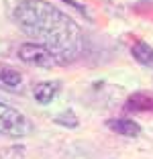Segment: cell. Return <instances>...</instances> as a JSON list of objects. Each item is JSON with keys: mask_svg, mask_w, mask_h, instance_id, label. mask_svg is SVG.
Segmentation results:
<instances>
[{"mask_svg": "<svg viewBox=\"0 0 153 159\" xmlns=\"http://www.w3.org/2000/svg\"><path fill=\"white\" fill-rule=\"evenodd\" d=\"M12 20L29 39L55 51L63 66L74 61L86 45L78 23L47 0L19 2L12 10Z\"/></svg>", "mask_w": 153, "mask_h": 159, "instance_id": "cell-1", "label": "cell"}, {"mask_svg": "<svg viewBox=\"0 0 153 159\" xmlns=\"http://www.w3.org/2000/svg\"><path fill=\"white\" fill-rule=\"evenodd\" d=\"M35 125L29 116H25L21 110L0 100V135L10 139H23L31 135Z\"/></svg>", "mask_w": 153, "mask_h": 159, "instance_id": "cell-2", "label": "cell"}, {"mask_svg": "<svg viewBox=\"0 0 153 159\" xmlns=\"http://www.w3.org/2000/svg\"><path fill=\"white\" fill-rule=\"evenodd\" d=\"M19 59L23 63H29V66H35V67H55V66H63L55 51H51L49 47L41 45V43H35V41H29L23 43L16 51Z\"/></svg>", "mask_w": 153, "mask_h": 159, "instance_id": "cell-3", "label": "cell"}, {"mask_svg": "<svg viewBox=\"0 0 153 159\" xmlns=\"http://www.w3.org/2000/svg\"><path fill=\"white\" fill-rule=\"evenodd\" d=\"M63 90V84H61L59 80H49V82H39V84L33 86V100L37 104H51L53 100L59 96V92Z\"/></svg>", "mask_w": 153, "mask_h": 159, "instance_id": "cell-4", "label": "cell"}, {"mask_svg": "<svg viewBox=\"0 0 153 159\" xmlns=\"http://www.w3.org/2000/svg\"><path fill=\"white\" fill-rule=\"evenodd\" d=\"M125 110L131 114H143L153 112V94L149 92H135L125 102Z\"/></svg>", "mask_w": 153, "mask_h": 159, "instance_id": "cell-5", "label": "cell"}, {"mask_svg": "<svg viewBox=\"0 0 153 159\" xmlns=\"http://www.w3.org/2000/svg\"><path fill=\"white\" fill-rule=\"evenodd\" d=\"M106 126L110 129L112 133H116V135H123V137H139L141 131H143L139 122L131 120V118H127V116L108 118V120H106Z\"/></svg>", "mask_w": 153, "mask_h": 159, "instance_id": "cell-6", "label": "cell"}, {"mask_svg": "<svg viewBox=\"0 0 153 159\" xmlns=\"http://www.w3.org/2000/svg\"><path fill=\"white\" fill-rule=\"evenodd\" d=\"M131 55L135 57L137 63H141V66H145V67H153V47L151 45L137 41L131 47Z\"/></svg>", "mask_w": 153, "mask_h": 159, "instance_id": "cell-7", "label": "cell"}, {"mask_svg": "<svg viewBox=\"0 0 153 159\" xmlns=\"http://www.w3.org/2000/svg\"><path fill=\"white\" fill-rule=\"evenodd\" d=\"M0 86L8 90H16L23 86V75L12 67H0Z\"/></svg>", "mask_w": 153, "mask_h": 159, "instance_id": "cell-8", "label": "cell"}, {"mask_svg": "<svg viewBox=\"0 0 153 159\" xmlns=\"http://www.w3.org/2000/svg\"><path fill=\"white\" fill-rule=\"evenodd\" d=\"M53 122H55V125H61L63 129H76V126L80 125V120H78L74 110H65V112L57 114V116L53 118Z\"/></svg>", "mask_w": 153, "mask_h": 159, "instance_id": "cell-9", "label": "cell"}, {"mask_svg": "<svg viewBox=\"0 0 153 159\" xmlns=\"http://www.w3.org/2000/svg\"><path fill=\"white\" fill-rule=\"evenodd\" d=\"M63 2H65V4H70V6H74V8H80L84 14H86V10H84V6L80 4V2H76V0H63Z\"/></svg>", "mask_w": 153, "mask_h": 159, "instance_id": "cell-10", "label": "cell"}]
</instances>
